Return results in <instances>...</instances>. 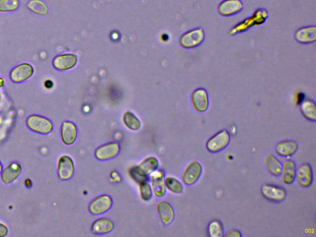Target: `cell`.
<instances>
[{
	"mask_svg": "<svg viewBox=\"0 0 316 237\" xmlns=\"http://www.w3.org/2000/svg\"><path fill=\"white\" fill-rule=\"evenodd\" d=\"M243 8L240 0H224L217 7V12L223 16H232L239 12Z\"/></svg>",
	"mask_w": 316,
	"mask_h": 237,
	"instance_id": "obj_10",
	"label": "cell"
},
{
	"mask_svg": "<svg viewBox=\"0 0 316 237\" xmlns=\"http://www.w3.org/2000/svg\"><path fill=\"white\" fill-rule=\"evenodd\" d=\"M111 197L107 194H102L95 198L91 201L89 206L90 213L94 214H100L107 211L111 206Z\"/></svg>",
	"mask_w": 316,
	"mask_h": 237,
	"instance_id": "obj_8",
	"label": "cell"
},
{
	"mask_svg": "<svg viewBox=\"0 0 316 237\" xmlns=\"http://www.w3.org/2000/svg\"><path fill=\"white\" fill-rule=\"evenodd\" d=\"M19 7L18 0H0V12L16 11Z\"/></svg>",
	"mask_w": 316,
	"mask_h": 237,
	"instance_id": "obj_29",
	"label": "cell"
},
{
	"mask_svg": "<svg viewBox=\"0 0 316 237\" xmlns=\"http://www.w3.org/2000/svg\"><path fill=\"white\" fill-rule=\"evenodd\" d=\"M74 171V164L71 157L64 155L59 158L58 161V175L62 180H67L71 178Z\"/></svg>",
	"mask_w": 316,
	"mask_h": 237,
	"instance_id": "obj_13",
	"label": "cell"
},
{
	"mask_svg": "<svg viewBox=\"0 0 316 237\" xmlns=\"http://www.w3.org/2000/svg\"><path fill=\"white\" fill-rule=\"evenodd\" d=\"M7 233H8V230H7V227L4 224L0 223V237L6 236Z\"/></svg>",
	"mask_w": 316,
	"mask_h": 237,
	"instance_id": "obj_32",
	"label": "cell"
},
{
	"mask_svg": "<svg viewBox=\"0 0 316 237\" xmlns=\"http://www.w3.org/2000/svg\"><path fill=\"white\" fill-rule=\"evenodd\" d=\"M192 102L195 110L200 113L207 111L209 106L207 91L203 89L195 90L192 94Z\"/></svg>",
	"mask_w": 316,
	"mask_h": 237,
	"instance_id": "obj_11",
	"label": "cell"
},
{
	"mask_svg": "<svg viewBox=\"0 0 316 237\" xmlns=\"http://www.w3.org/2000/svg\"><path fill=\"white\" fill-rule=\"evenodd\" d=\"M21 167L18 163H12L5 168L1 174V179L4 184H8L16 179L21 173Z\"/></svg>",
	"mask_w": 316,
	"mask_h": 237,
	"instance_id": "obj_21",
	"label": "cell"
},
{
	"mask_svg": "<svg viewBox=\"0 0 316 237\" xmlns=\"http://www.w3.org/2000/svg\"><path fill=\"white\" fill-rule=\"evenodd\" d=\"M295 39L299 43L308 44L313 43L316 39V28L315 26L303 27L298 29L295 34Z\"/></svg>",
	"mask_w": 316,
	"mask_h": 237,
	"instance_id": "obj_16",
	"label": "cell"
},
{
	"mask_svg": "<svg viewBox=\"0 0 316 237\" xmlns=\"http://www.w3.org/2000/svg\"><path fill=\"white\" fill-rule=\"evenodd\" d=\"M165 186L167 189L172 193L180 194L182 193L184 187H183L181 182L174 178H166L165 181Z\"/></svg>",
	"mask_w": 316,
	"mask_h": 237,
	"instance_id": "obj_27",
	"label": "cell"
},
{
	"mask_svg": "<svg viewBox=\"0 0 316 237\" xmlns=\"http://www.w3.org/2000/svg\"><path fill=\"white\" fill-rule=\"evenodd\" d=\"M301 113L309 121H316V108L315 103L310 99H306L300 105Z\"/></svg>",
	"mask_w": 316,
	"mask_h": 237,
	"instance_id": "obj_24",
	"label": "cell"
},
{
	"mask_svg": "<svg viewBox=\"0 0 316 237\" xmlns=\"http://www.w3.org/2000/svg\"><path fill=\"white\" fill-rule=\"evenodd\" d=\"M92 231L96 234L108 233L114 229L112 221L107 218L97 219L93 224Z\"/></svg>",
	"mask_w": 316,
	"mask_h": 237,
	"instance_id": "obj_23",
	"label": "cell"
},
{
	"mask_svg": "<svg viewBox=\"0 0 316 237\" xmlns=\"http://www.w3.org/2000/svg\"><path fill=\"white\" fill-rule=\"evenodd\" d=\"M230 135L225 130L218 132L208 140L206 144L208 151L211 153H217L222 150L229 143Z\"/></svg>",
	"mask_w": 316,
	"mask_h": 237,
	"instance_id": "obj_2",
	"label": "cell"
},
{
	"mask_svg": "<svg viewBox=\"0 0 316 237\" xmlns=\"http://www.w3.org/2000/svg\"><path fill=\"white\" fill-rule=\"evenodd\" d=\"M27 6L31 11L40 16H45L49 12V7L47 4L40 0H31Z\"/></svg>",
	"mask_w": 316,
	"mask_h": 237,
	"instance_id": "obj_25",
	"label": "cell"
},
{
	"mask_svg": "<svg viewBox=\"0 0 316 237\" xmlns=\"http://www.w3.org/2000/svg\"><path fill=\"white\" fill-rule=\"evenodd\" d=\"M61 136L64 144L69 145L74 143L77 136L76 126L71 122H64L61 127Z\"/></svg>",
	"mask_w": 316,
	"mask_h": 237,
	"instance_id": "obj_17",
	"label": "cell"
},
{
	"mask_svg": "<svg viewBox=\"0 0 316 237\" xmlns=\"http://www.w3.org/2000/svg\"><path fill=\"white\" fill-rule=\"evenodd\" d=\"M119 151L117 143H109L99 147L95 151V155L100 160H107L116 156Z\"/></svg>",
	"mask_w": 316,
	"mask_h": 237,
	"instance_id": "obj_12",
	"label": "cell"
},
{
	"mask_svg": "<svg viewBox=\"0 0 316 237\" xmlns=\"http://www.w3.org/2000/svg\"><path fill=\"white\" fill-rule=\"evenodd\" d=\"M204 37L203 29L198 28L183 35L180 39V44L184 48H194L202 44Z\"/></svg>",
	"mask_w": 316,
	"mask_h": 237,
	"instance_id": "obj_6",
	"label": "cell"
},
{
	"mask_svg": "<svg viewBox=\"0 0 316 237\" xmlns=\"http://www.w3.org/2000/svg\"><path fill=\"white\" fill-rule=\"evenodd\" d=\"M261 191L265 199L274 203H280L286 198L287 191L282 187L271 184H264L262 187Z\"/></svg>",
	"mask_w": 316,
	"mask_h": 237,
	"instance_id": "obj_3",
	"label": "cell"
},
{
	"mask_svg": "<svg viewBox=\"0 0 316 237\" xmlns=\"http://www.w3.org/2000/svg\"><path fill=\"white\" fill-rule=\"evenodd\" d=\"M297 166L294 161L287 160L282 164L281 171V181L285 184H292L296 179Z\"/></svg>",
	"mask_w": 316,
	"mask_h": 237,
	"instance_id": "obj_15",
	"label": "cell"
},
{
	"mask_svg": "<svg viewBox=\"0 0 316 237\" xmlns=\"http://www.w3.org/2000/svg\"><path fill=\"white\" fill-rule=\"evenodd\" d=\"M264 163L265 168L272 175L278 176L282 171V164L280 161L272 154H267L265 157Z\"/></svg>",
	"mask_w": 316,
	"mask_h": 237,
	"instance_id": "obj_22",
	"label": "cell"
},
{
	"mask_svg": "<svg viewBox=\"0 0 316 237\" xmlns=\"http://www.w3.org/2000/svg\"><path fill=\"white\" fill-rule=\"evenodd\" d=\"M1 170H2V166L1 163H0V173H1Z\"/></svg>",
	"mask_w": 316,
	"mask_h": 237,
	"instance_id": "obj_34",
	"label": "cell"
},
{
	"mask_svg": "<svg viewBox=\"0 0 316 237\" xmlns=\"http://www.w3.org/2000/svg\"><path fill=\"white\" fill-rule=\"evenodd\" d=\"M27 126L35 132L49 134L53 130V125L49 119L44 117L32 115L27 120Z\"/></svg>",
	"mask_w": 316,
	"mask_h": 237,
	"instance_id": "obj_5",
	"label": "cell"
},
{
	"mask_svg": "<svg viewBox=\"0 0 316 237\" xmlns=\"http://www.w3.org/2000/svg\"><path fill=\"white\" fill-rule=\"evenodd\" d=\"M241 236H242V234H240L239 231L235 230V229H233V230H230L229 232H227V233L224 235V237H240Z\"/></svg>",
	"mask_w": 316,
	"mask_h": 237,
	"instance_id": "obj_31",
	"label": "cell"
},
{
	"mask_svg": "<svg viewBox=\"0 0 316 237\" xmlns=\"http://www.w3.org/2000/svg\"><path fill=\"white\" fill-rule=\"evenodd\" d=\"M158 167V161L154 157H149L145 159L139 166L130 170V176L135 181L139 182H146L148 174L156 171Z\"/></svg>",
	"mask_w": 316,
	"mask_h": 237,
	"instance_id": "obj_1",
	"label": "cell"
},
{
	"mask_svg": "<svg viewBox=\"0 0 316 237\" xmlns=\"http://www.w3.org/2000/svg\"><path fill=\"white\" fill-rule=\"evenodd\" d=\"M77 62V57L74 54H65L56 56L53 61V65L55 69L66 71L76 66Z\"/></svg>",
	"mask_w": 316,
	"mask_h": 237,
	"instance_id": "obj_14",
	"label": "cell"
},
{
	"mask_svg": "<svg viewBox=\"0 0 316 237\" xmlns=\"http://www.w3.org/2000/svg\"><path fill=\"white\" fill-rule=\"evenodd\" d=\"M208 231L210 236L211 237H221L224 233L222 224L217 220L211 222L208 226Z\"/></svg>",
	"mask_w": 316,
	"mask_h": 237,
	"instance_id": "obj_28",
	"label": "cell"
},
{
	"mask_svg": "<svg viewBox=\"0 0 316 237\" xmlns=\"http://www.w3.org/2000/svg\"><path fill=\"white\" fill-rule=\"evenodd\" d=\"M298 184L304 188L312 186L313 181V174L312 166L308 163L301 164L297 169L296 173Z\"/></svg>",
	"mask_w": 316,
	"mask_h": 237,
	"instance_id": "obj_9",
	"label": "cell"
},
{
	"mask_svg": "<svg viewBox=\"0 0 316 237\" xmlns=\"http://www.w3.org/2000/svg\"><path fill=\"white\" fill-rule=\"evenodd\" d=\"M34 67L29 63H22L15 67L10 73V78L15 83H20L28 79L33 75Z\"/></svg>",
	"mask_w": 316,
	"mask_h": 237,
	"instance_id": "obj_7",
	"label": "cell"
},
{
	"mask_svg": "<svg viewBox=\"0 0 316 237\" xmlns=\"http://www.w3.org/2000/svg\"><path fill=\"white\" fill-rule=\"evenodd\" d=\"M157 211L160 219L165 225H168L174 220V209L168 202L165 201L159 202L157 205Z\"/></svg>",
	"mask_w": 316,
	"mask_h": 237,
	"instance_id": "obj_19",
	"label": "cell"
},
{
	"mask_svg": "<svg viewBox=\"0 0 316 237\" xmlns=\"http://www.w3.org/2000/svg\"><path fill=\"white\" fill-rule=\"evenodd\" d=\"M203 172L202 166L199 162L194 161L191 162L185 169L182 174V181L185 184L192 186L196 183L202 176Z\"/></svg>",
	"mask_w": 316,
	"mask_h": 237,
	"instance_id": "obj_4",
	"label": "cell"
},
{
	"mask_svg": "<svg viewBox=\"0 0 316 237\" xmlns=\"http://www.w3.org/2000/svg\"><path fill=\"white\" fill-rule=\"evenodd\" d=\"M4 81L2 78H0V87L4 86Z\"/></svg>",
	"mask_w": 316,
	"mask_h": 237,
	"instance_id": "obj_33",
	"label": "cell"
},
{
	"mask_svg": "<svg viewBox=\"0 0 316 237\" xmlns=\"http://www.w3.org/2000/svg\"><path fill=\"white\" fill-rule=\"evenodd\" d=\"M153 190L155 195L162 196L165 193L164 173L162 171H155L151 174Z\"/></svg>",
	"mask_w": 316,
	"mask_h": 237,
	"instance_id": "obj_18",
	"label": "cell"
},
{
	"mask_svg": "<svg viewBox=\"0 0 316 237\" xmlns=\"http://www.w3.org/2000/svg\"><path fill=\"white\" fill-rule=\"evenodd\" d=\"M123 121H124L125 126L133 131H137L141 126V123H140L139 119L130 112H127L124 114V116H123Z\"/></svg>",
	"mask_w": 316,
	"mask_h": 237,
	"instance_id": "obj_26",
	"label": "cell"
},
{
	"mask_svg": "<svg viewBox=\"0 0 316 237\" xmlns=\"http://www.w3.org/2000/svg\"><path fill=\"white\" fill-rule=\"evenodd\" d=\"M298 145L297 142L293 141H283L278 142L275 146V152L278 155L288 157L293 155L297 151Z\"/></svg>",
	"mask_w": 316,
	"mask_h": 237,
	"instance_id": "obj_20",
	"label": "cell"
},
{
	"mask_svg": "<svg viewBox=\"0 0 316 237\" xmlns=\"http://www.w3.org/2000/svg\"><path fill=\"white\" fill-rule=\"evenodd\" d=\"M140 195L145 201H149L152 197L151 187L147 182H142L140 184Z\"/></svg>",
	"mask_w": 316,
	"mask_h": 237,
	"instance_id": "obj_30",
	"label": "cell"
}]
</instances>
